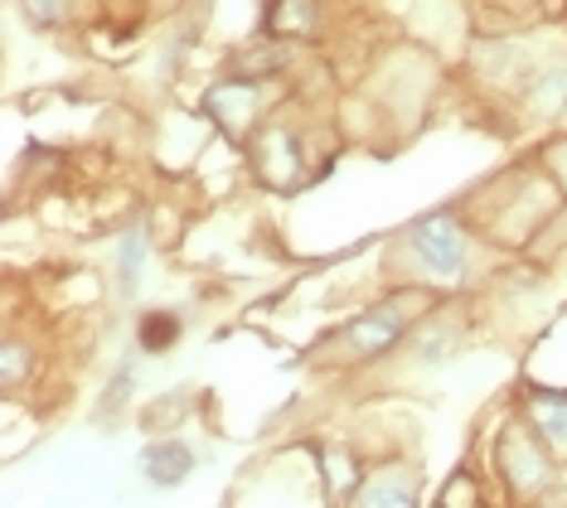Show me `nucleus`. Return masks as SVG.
Instances as JSON below:
<instances>
[{
	"mask_svg": "<svg viewBox=\"0 0 567 508\" xmlns=\"http://www.w3.org/2000/svg\"><path fill=\"white\" fill-rule=\"evenodd\" d=\"M412 252H417V262L436 271V277H461V271H466V228H461L456 218L436 214L427 224L412 228Z\"/></svg>",
	"mask_w": 567,
	"mask_h": 508,
	"instance_id": "obj_1",
	"label": "nucleus"
},
{
	"mask_svg": "<svg viewBox=\"0 0 567 508\" xmlns=\"http://www.w3.org/2000/svg\"><path fill=\"white\" fill-rule=\"evenodd\" d=\"M141 465H146V479H156V485H179V479L195 470L189 450H185V446H175V440H165V446H151Z\"/></svg>",
	"mask_w": 567,
	"mask_h": 508,
	"instance_id": "obj_4",
	"label": "nucleus"
},
{
	"mask_svg": "<svg viewBox=\"0 0 567 508\" xmlns=\"http://www.w3.org/2000/svg\"><path fill=\"white\" fill-rule=\"evenodd\" d=\"M499 465H505V475L514 479V489H519V494H538V489L548 485L544 450H538L524 432H509L505 436V455H499Z\"/></svg>",
	"mask_w": 567,
	"mask_h": 508,
	"instance_id": "obj_2",
	"label": "nucleus"
},
{
	"mask_svg": "<svg viewBox=\"0 0 567 508\" xmlns=\"http://www.w3.org/2000/svg\"><path fill=\"white\" fill-rule=\"evenodd\" d=\"M175 334H179V320H175V315H161V310H156V315L141 320V344H146L151 354L171 349V339H175Z\"/></svg>",
	"mask_w": 567,
	"mask_h": 508,
	"instance_id": "obj_11",
	"label": "nucleus"
},
{
	"mask_svg": "<svg viewBox=\"0 0 567 508\" xmlns=\"http://www.w3.org/2000/svg\"><path fill=\"white\" fill-rule=\"evenodd\" d=\"M24 10H30V20H40V24H59L69 15V0H24Z\"/></svg>",
	"mask_w": 567,
	"mask_h": 508,
	"instance_id": "obj_12",
	"label": "nucleus"
},
{
	"mask_svg": "<svg viewBox=\"0 0 567 508\" xmlns=\"http://www.w3.org/2000/svg\"><path fill=\"white\" fill-rule=\"evenodd\" d=\"M354 508H412V485L403 475H389V479H373V485L359 494Z\"/></svg>",
	"mask_w": 567,
	"mask_h": 508,
	"instance_id": "obj_7",
	"label": "nucleus"
},
{
	"mask_svg": "<svg viewBox=\"0 0 567 508\" xmlns=\"http://www.w3.org/2000/svg\"><path fill=\"white\" fill-rule=\"evenodd\" d=\"M534 426L553 440V450H567V397L538 393L534 397Z\"/></svg>",
	"mask_w": 567,
	"mask_h": 508,
	"instance_id": "obj_6",
	"label": "nucleus"
},
{
	"mask_svg": "<svg viewBox=\"0 0 567 508\" xmlns=\"http://www.w3.org/2000/svg\"><path fill=\"white\" fill-rule=\"evenodd\" d=\"M534 107L538 112H563V102H567V69H548L544 77L534 83Z\"/></svg>",
	"mask_w": 567,
	"mask_h": 508,
	"instance_id": "obj_9",
	"label": "nucleus"
},
{
	"mask_svg": "<svg viewBox=\"0 0 567 508\" xmlns=\"http://www.w3.org/2000/svg\"><path fill=\"white\" fill-rule=\"evenodd\" d=\"M136 267H141V238L132 232V238H126V252H122V277L136 281Z\"/></svg>",
	"mask_w": 567,
	"mask_h": 508,
	"instance_id": "obj_13",
	"label": "nucleus"
},
{
	"mask_svg": "<svg viewBox=\"0 0 567 508\" xmlns=\"http://www.w3.org/2000/svg\"><path fill=\"white\" fill-rule=\"evenodd\" d=\"M316 24V0H272L267 30L272 34H306Z\"/></svg>",
	"mask_w": 567,
	"mask_h": 508,
	"instance_id": "obj_5",
	"label": "nucleus"
},
{
	"mask_svg": "<svg viewBox=\"0 0 567 508\" xmlns=\"http://www.w3.org/2000/svg\"><path fill=\"white\" fill-rule=\"evenodd\" d=\"M558 169H563V179H567V141L558 146Z\"/></svg>",
	"mask_w": 567,
	"mask_h": 508,
	"instance_id": "obj_15",
	"label": "nucleus"
},
{
	"mask_svg": "<svg viewBox=\"0 0 567 508\" xmlns=\"http://www.w3.org/2000/svg\"><path fill=\"white\" fill-rule=\"evenodd\" d=\"M24 377V354L20 344H6V383H20Z\"/></svg>",
	"mask_w": 567,
	"mask_h": 508,
	"instance_id": "obj_14",
	"label": "nucleus"
},
{
	"mask_svg": "<svg viewBox=\"0 0 567 508\" xmlns=\"http://www.w3.org/2000/svg\"><path fill=\"white\" fill-rule=\"evenodd\" d=\"M262 169L277 179L281 189L296 179V169H301V160H296V151H291V141L287 136H267V151H262Z\"/></svg>",
	"mask_w": 567,
	"mask_h": 508,
	"instance_id": "obj_8",
	"label": "nucleus"
},
{
	"mask_svg": "<svg viewBox=\"0 0 567 508\" xmlns=\"http://www.w3.org/2000/svg\"><path fill=\"white\" fill-rule=\"evenodd\" d=\"M326 475H330L334 499H350V494L359 489V470H354V460H350V455H340V450H330V455H326Z\"/></svg>",
	"mask_w": 567,
	"mask_h": 508,
	"instance_id": "obj_10",
	"label": "nucleus"
},
{
	"mask_svg": "<svg viewBox=\"0 0 567 508\" xmlns=\"http://www.w3.org/2000/svg\"><path fill=\"white\" fill-rule=\"evenodd\" d=\"M398 334H403V310H398V305H383V310H369L364 320H354L344 339H350L359 354H383V349L398 344Z\"/></svg>",
	"mask_w": 567,
	"mask_h": 508,
	"instance_id": "obj_3",
	"label": "nucleus"
}]
</instances>
